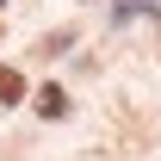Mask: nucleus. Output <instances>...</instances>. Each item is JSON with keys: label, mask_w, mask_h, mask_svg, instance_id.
<instances>
[{"label": "nucleus", "mask_w": 161, "mask_h": 161, "mask_svg": "<svg viewBox=\"0 0 161 161\" xmlns=\"http://www.w3.org/2000/svg\"><path fill=\"white\" fill-rule=\"evenodd\" d=\"M25 99V75L19 68H0V105H19Z\"/></svg>", "instance_id": "obj_1"}, {"label": "nucleus", "mask_w": 161, "mask_h": 161, "mask_svg": "<svg viewBox=\"0 0 161 161\" xmlns=\"http://www.w3.org/2000/svg\"><path fill=\"white\" fill-rule=\"evenodd\" d=\"M37 112H43V118H62V112H68V93H62V87H43V93H37Z\"/></svg>", "instance_id": "obj_2"}]
</instances>
